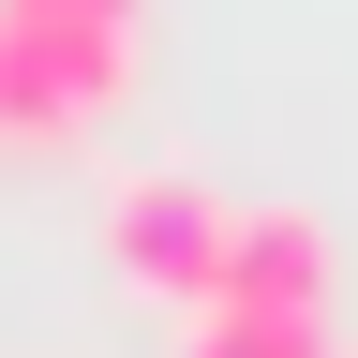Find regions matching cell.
<instances>
[{
    "instance_id": "6da1fadb",
    "label": "cell",
    "mask_w": 358,
    "mask_h": 358,
    "mask_svg": "<svg viewBox=\"0 0 358 358\" xmlns=\"http://www.w3.org/2000/svg\"><path fill=\"white\" fill-rule=\"evenodd\" d=\"M120 90H134V30L0 0V134H90Z\"/></svg>"
},
{
    "instance_id": "7a4b0ae2",
    "label": "cell",
    "mask_w": 358,
    "mask_h": 358,
    "mask_svg": "<svg viewBox=\"0 0 358 358\" xmlns=\"http://www.w3.org/2000/svg\"><path fill=\"white\" fill-rule=\"evenodd\" d=\"M224 209L209 179H179V164H150V179H120L105 194V254H120V284H150V299H179V313H209V284H224Z\"/></svg>"
},
{
    "instance_id": "3957f363",
    "label": "cell",
    "mask_w": 358,
    "mask_h": 358,
    "mask_svg": "<svg viewBox=\"0 0 358 358\" xmlns=\"http://www.w3.org/2000/svg\"><path fill=\"white\" fill-rule=\"evenodd\" d=\"M209 313H329V224L313 209H239Z\"/></svg>"
},
{
    "instance_id": "277c9868",
    "label": "cell",
    "mask_w": 358,
    "mask_h": 358,
    "mask_svg": "<svg viewBox=\"0 0 358 358\" xmlns=\"http://www.w3.org/2000/svg\"><path fill=\"white\" fill-rule=\"evenodd\" d=\"M179 358H329V329L313 313H194Z\"/></svg>"
},
{
    "instance_id": "5b68a950",
    "label": "cell",
    "mask_w": 358,
    "mask_h": 358,
    "mask_svg": "<svg viewBox=\"0 0 358 358\" xmlns=\"http://www.w3.org/2000/svg\"><path fill=\"white\" fill-rule=\"evenodd\" d=\"M30 15H105V30H134V0H30Z\"/></svg>"
}]
</instances>
